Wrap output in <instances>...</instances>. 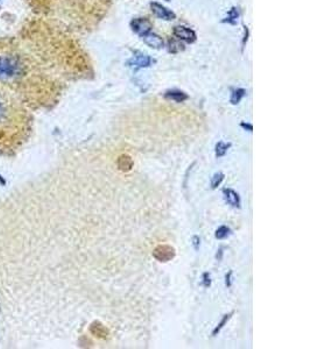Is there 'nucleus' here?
Here are the masks:
<instances>
[{
    "label": "nucleus",
    "mask_w": 311,
    "mask_h": 349,
    "mask_svg": "<svg viewBox=\"0 0 311 349\" xmlns=\"http://www.w3.org/2000/svg\"><path fill=\"white\" fill-rule=\"evenodd\" d=\"M245 94H246V91H245L244 89L233 90L232 91V96H231V103L234 104V105L238 104L245 97Z\"/></svg>",
    "instance_id": "obj_13"
},
{
    "label": "nucleus",
    "mask_w": 311,
    "mask_h": 349,
    "mask_svg": "<svg viewBox=\"0 0 311 349\" xmlns=\"http://www.w3.org/2000/svg\"><path fill=\"white\" fill-rule=\"evenodd\" d=\"M204 285L208 288V286H210V283H211V281H210V275L209 274H204Z\"/></svg>",
    "instance_id": "obj_18"
},
{
    "label": "nucleus",
    "mask_w": 311,
    "mask_h": 349,
    "mask_svg": "<svg viewBox=\"0 0 311 349\" xmlns=\"http://www.w3.org/2000/svg\"><path fill=\"white\" fill-rule=\"evenodd\" d=\"M167 1H169V0H167Z\"/></svg>",
    "instance_id": "obj_24"
},
{
    "label": "nucleus",
    "mask_w": 311,
    "mask_h": 349,
    "mask_svg": "<svg viewBox=\"0 0 311 349\" xmlns=\"http://www.w3.org/2000/svg\"><path fill=\"white\" fill-rule=\"evenodd\" d=\"M238 17H239V12H238L237 8H234L233 7V8L229 12V14H227L226 19L223 20V22H227L230 24H237Z\"/></svg>",
    "instance_id": "obj_12"
},
{
    "label": "nucleus",
    "mask_w": 311,
    "mask_h": 349,
    "mask_svg": "<svg viewBox=\"0 0 311 349\" xmlns=\"http://www.w3.org/2000/svg\"><path fill=\"white\" fill-rule=\"evenodd\" d=\"M164 98L173 100L175 103H182V101L188 99V96L184 92H182V91L171 90V91H167V92L164 93Z\"/></svg>",
    "instance_id": "obj_9"
},
{
    "label": "nucleus",
    "mask_w": 311,
    "mask_h": 349,
    "mask_svg": "<svg viewBox=\"0 0 311 349\" xmlns=\"http://www.w3.org/2000/svg\"><path fill=\"white\" fill-rule=\"evenodd\" d=\"M231 314H232V313H231ZM231 314H227V316H225V317H224V319H223L222 321H220V324L218 325V326H217V327H216V330H215V331H213V334H217V332H219V330H220V328H222V327L224 326V325H225V323H226V321H227V320H229V318L231 317Z\"/></svg>",
    "instance_id": "obj_17"
},
{
    "label": "nucleus",
    "mask_w": 311,
    "mask_h": 349,
    "mask_svg": "<svg viewBox=\"0 0 311 349\" xmlns=\"http://www.w3.org/2000/svg\"><path fill=\"white\" fill-rule=\"evenodd\" d=\"M133 166V161L129 156L122 155L120 156V159H119V168H120L121 170H129Z\"/></svg>",
    "instance_id": "obj_11"
},
{
    "label": "nucleus",
    "mask_w": 311,
    "mask_h": 349,
    "mask_svg": "<svg viewBox=\"0 0 311 349\" xmlns=\"http://www.w3.org/2000/svg\"><path fill=\"white\" fill-rule=\"evenodd\" d=\"M194 246H195V249H198V247H199V237L198 236H194Z\"/></svg>",
    "instance_id": "obj_19"
},
{
    "label": "nucleus",
    "mask_w": 311,
    "mask_h": 349,
    "mask_svg": "<svg viewBox=\"0 0 311 349\" xmlns=\"http://www.w3.org/2000/svg\"><path fill=\"white\" fill-rule=\"evenodd\" d=\"M0 181H1V184H2V185H6V180H5V179H2V177H1V176H0Z\"/></svg>",
    "instance_id": "obj_23"
},
{
    "label": "nucleus",
    "mask_w": 311,
    "mask_h": 349,
    "mask_svg": "<svg viewBox=\"0 0 311 349\" xmlns=\"http://www.w3.org/2000/svg\"><path fill=\"white\" fill-rule=\"evenodd\" d=\"M20 71V64L17 59L13 57H0V79H9L16 76Z\"/></svg>",
    "instance_id": "obj_1"
},
{
    "label": "nucleus",
    "mask_w": 311,
    "mask_h": 349,
    "mask_svg": "<svg viewBox=\"0 0 311 349\" xmlns=\"http://www.w3.org/2000/svg\"><path fill=\"white\" fill-rule=\"evenodd\" d=\"M155 62L154 59L150 57V56L146 54H141V52H138V54L133 56V57L127 62V65L129 68H132L134 71L142 68H148Z\"/></svg>",
    "instance_id": "obj_2"
},
{
    "label": "nucleus",
    "mask_w": 311,
    "mask_h": 349,
    "mask_svg": "<svg viewBox=\"0 0 311 349\" xmlns=\"http://www.w3.org/2000/svg\"><path fill=\"white\" fill-rule=\"evenodd\" d=\"M223 193H224V197H225V200L227 201V204L233 206V207H238V208L240 207V198L237 192L231 190V188H225V190L223 191Z\"/></svg>",
    "instance_id": "obj_8"
},
{
    "label": "nucleus",
    "mask_w": 311,
    "mask_h": 349,
    "mask_svg": "<svg viewBox=\"0 0 311 349\" xmlns=\"http://www.w3.org/2000/svg\"><path fill=\"white\" fill-rule=\"evenodd\" d=\"M241 126H243V127H244V128H248V129H250V132L252 131V129H253V127H252V125H246V124H241Z\"/></svg>",
    "instance_id": "obj_22"
},
{
    "label": "nucleus",
    "mask_w": 311,
    "mask_h": 349,
    "mask_svg": "<svg viewBox=\"0 0 311 349\" xmlns=\"http://www.w3.org/2000/svg\"><path fill=\"white\" fill-rule=\"evenodd\" d=\"M142 37V41L145 42V43L148 45L149 48H153V49H162L163 48V40L161 38L159 35H156V34H153V33H148V34H146V35H143Z\"/></svg>",
    "instance_id": "obj_7"
},
{
    "label": "nucleus",
    "mask_w": 311,
    "mask_h": 349,
    "mask_svg": "<svg viewBox=\"0 0 311 349\" xmlns=\"http://www.w3.org/2000/svg\"><path fill=\"white\" fill-rule=\"evenodd\" d=\"M150 9H152L154 15H155L156 17H159V19H161V20L173 21V20L176 19V14L168 9L167 7L161 5V3L152 2L150 3Z\"/></svg>",
    "instance_id": "obj_3"
},
{
    "label": "nucleus",
    "mask_w": 311,
    "mask_h": 349,
    "mask_svg": "<svg viewBox=\"0 0 311 349\" xmlns=\"http://www.w3.org/2000/svg\"><path fill=\"white\" fill-rule=\"evenodd\" d=\"M154 257L160 262H167L175 256V251L169 246H159L154 250Z\"/></svg>",
    "instance_id": "obj_6"
},
{
    "label": "nucleus",
    "mask_w": 311,
    "mask_h": 349,
    "mask_svg": "<svg viewBox=\"0 0 311 349\" xmlns=\"http://www.w3.org/2000/svg\"><path fill=\"white\" fill-rule=\"evenodd\" d=\"M168 50L173 52V54H177V52H181L184 50V44L181 43L180 41L171 40L169 41V44H168Z\"/></svg>",
    "instance_id": "obj_10"
},
{
    "label": "nucleus",
    "mask_w": 311,
    "mask_h": 349,
    "mask_svg": "<svg viewBox=\"0 0 311 349\" xmlns=\"http://www.w3.org/2000/svg\"><path fill=\"white\" fill-rule=\"evenodd\" d=\"M231 274H232V272H229V275H226V285L227 286H230L231 285V283H230V276H231Z\"/></svg>",
    "instance_id": "obj_20"
},
{
    "label": "nucleus",
    "mask_w": 311,
    "mask_h": 349,
    "mask_svg": "<svg viewBox=\"0 0 311 349\" xmlns=\"http://www.w3.org/2000/svg\"><path fill=\"white\" fill-rule=\"evenodd\" d=\"M131 28L132 30L140 36H143V35L150 33V29H152V23L149 22L147 19H143V17H138V19H134L131 22Z\"/></svg>",
    "instance_id": "obj_4"
},
{
    "label": "nucleus",
    "mask_w": 311,
    "mask_h": 349,
    "mask_svg": "<svg viewBox=\"0 0 311 349\" xmlns=\"http://www.w3.org/2000/svg\"><path fill=\"white\" fill-rule=\"evenodd\" d=\"M224 179V174L223 173H216L215 174H213V177H212V180H211V185H212V188H216L218 185H220V183H222Z\"/></svg>",
    "instance_id": "obj_16"
},
{
    "label": "nucleus",
    "mask_w": 311,
    "mask_h": 349,
    "mask_svg": "<svg viewBox=\"0 0 311 349\" xmlns=\"http://www.w3.org/2000/svg\"><path fill=\"white\" fill-rule=\"evenodd\" d=\"M3 113H5V111H3V107H2V105H1V103H0V119H1V118H2V115H3Z\"/></svg>",
    "instance_id": "obj_21"
},
{
    "label": "nucleus",
    "mask_w": 311,
    "mask_h": 349,
    "mask_svg": "<svg viewBox=\"0 0 311 349\" xmlns=\"http://www.w3.org/2000/svg\"><path fill=\"white\" fill-rule=\"evenodd\" d=\"M231 147V143H225L223 141L218 142L216 145V156L217 157H222L225 155V153L227 152V149H229Z\"/></svg>",
    "instance_id": "obj_14"
},
{
    "label": "nucleus",
    "mask_w": 311,
    "mask_h": 349,
    "mask_svg": "<svg viewBox=\"0 0 311 349\" xmlns=\"http://www.w3.org/2000/svg\"><path fill=\"white\" fill-rule=\"evenodd\" d=\"M173 33L175 36H176L178 40L185 41L188 43H192V42L196 41V33L190 28L185 27V26H176L174 27Z\"/></svg>",
    "instance_id": "obj_5"
},
{
    "label": "nucleus",
    "mask_w": 311,
    "mask_h": 349,
    "mask_svg": "<svg viewBox=\"0 0 311 349\" xmlns=\"http://www.w3.org/2000/svg\"><path fill=\"white\" fill-rule=\"evenodd\" d=\"M230 233H231V230H230L229 227L222 226V227H219L218 229H217L216 237L217 239H225V237L230 235Z\"/></svg>",
    "instance_id": "obj_15"
}]
</instances>
